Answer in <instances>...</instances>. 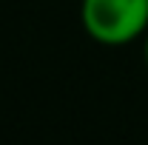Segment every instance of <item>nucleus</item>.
Here are the masks:
<instances>
[{
	"label": "nucleus",
	"instance_id": "nucleus-1",
	"mask_svg": "<svg viewBox=\"0 0 148 145\" xmlns=\"http://www.w3.org/2000/svg\"><path fill=\"white\" fill-rule=\"evenodd\" d=\"M80 20L100 46H125L148 31V0H83Z\"/></svg>",
	"mask_w": 148,
	"mask_h": 145
},
{
	"label": "nucleus",
	"instance_id": "nucleus-2",
	"mask_svg": "<svg viewBox=\"0 0 148 145\" xmlns=\"http://www.w3.org/2000/svg\"><path fill=\"white\" fill-rule=\"evenodd\" d=\"M143 51H145V66H148V31H145V46H143Z\"/></svg>",
	"mask_w": 148,
	"mask_h": 145
}]
</instances>
